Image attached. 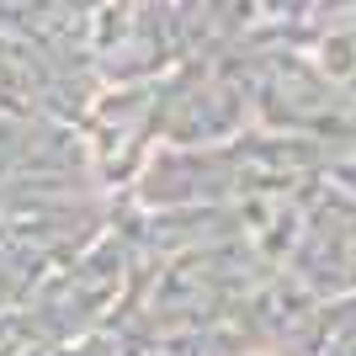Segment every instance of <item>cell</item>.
<instances>
[{
    "mask_svg": "<svg viewBox=\"0 0 356 356\" xmlns=\"http://www.w3.org/2000/svg\"><path fill=\"white\" fill-rule=\"evenodd\" d=\"M255 356H271V351H255Z\"/></svg>",
    "mask_w": 356,
    "mask_h": 356,
    "instance_id": "cell-1",
    "label": "cell"
}]
</instances>
